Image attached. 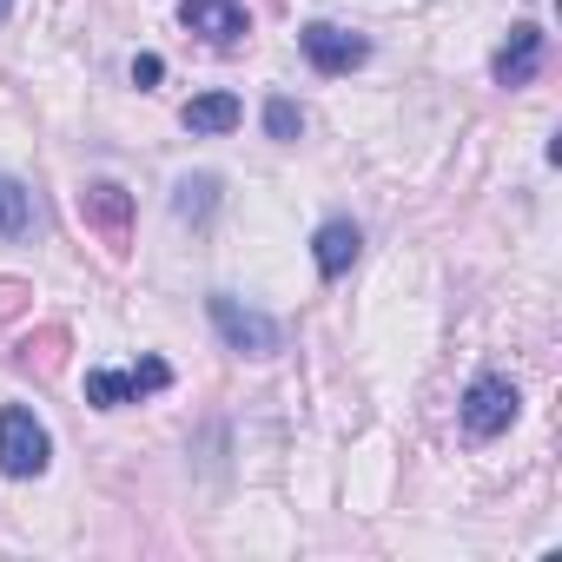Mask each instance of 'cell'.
Returning a JSON list of instances; mask_svg holds the SVG:
<instances>
[{
    "label": "cell",
    "mask_w": 562,
    "mask_h": 562,
    "mask_svg": "<svg viewBox=\"0 0 562 562\" xmlns=\"http://www.w3.org/2000/svg\"><path fill=\"white\" fill-rule=\"evenodd\" d=\"M54 463V437L27 404H0V470L8 476H41Z\"/></svg>",
    "instance_id": "6da1fadb"
},
{
    "label": "cell",
    "mask_w": 562,
    "mask_h": 562,
    "mask_svg": "<svg viewBox=\"0 0 562 562\" xmlns=\"http://www.w3.org/2000/svg\"><path fill=\"white\" fill-rule=\"evenodd\" d=\"M205 312H212L218 338H225V345H232L238 358H278V345H285V331H278V318H265V312L238 305L232 292H212V299H205Z\"/></svg>",
    "instance_id": "7a4b0ae2"
},
{
    "label": "cell",
    "mask_w": 562,
    "mask_h": 562,
    "mask_svg": "<svg viewBox=\"0 0 562 562\" xmlns=\"http://www.w3.org/2000/svg\"><path fill=\"white\" fill-rule=\"evenodd\" d=\"M516 411H522V397H516V384H509V378H496V371H483V378L463 391V404H457V417H463V430H470L476 443L503 437V430L516 424Z\"/></svg>",
    "instance_id": "3957f363"
},
{
    "label": "cell",
    "mask_w": 562,
    "mask_h": 562,
    "mask_svg": "<svg viewBox=\"0 0 562 562\" xmlns=\"http://www.w3.org/2000/svg\"><path fill=\"white\" fill-rule=\"evenodd\" d=\"M172 384V364L166 358H139L133 371H87V404L93 411H120V404H139L153 391Z\"/></svg>",
    "instance_id": "277c9868"
},
{
    "label": "cell",
    "mask_w": 562,
    "mask_h": 562,
    "mask_svg": "<svg viewBox=\"0 0 562 562\" xmlns=\"http://www.w3.org/2000/svg\"><path fill=\"white\" fill-rule=\"evenodd\" d=\"M299 47H305V60H312L325 80H338V74H351V67H364V60H371V41H364V34H351V27H331V21L299 27Z\"/></svg>",
    "instance_id": "5b68a950"
},
{
    "label": "cell",
    "mask_w": 562,
    "mask_h": 562,
    "mask_svg": "<svg viewBox=\"0 0 562 562\" xmlns=\"http://www.w3.org/2000/svg\"><path fill=\"white\" fill-rule=\"evenodd\" d=\"M80 218H87L113 251H126V238H133V192H126L120 179H93V186H80Z\"/></svg>",
    "instance_id": "8992f818"
},
{
    "label": "cell",
    "mask_w": 562,
    "mask_h": 562,
    "mask_svg": "<svg viewBox=\"0 0 562 562\" xmlns=\"http://www.w3.org/2000/svg\"><path fill=\"white\" fill-rule=\"evenodd\" d=\"M542 54H549V34L542 27H509V41L496 47V60H490V80L496 87H529L536 74H542Z\"/></svg>",
    "instance_id": "52a82bcc"
},
{
    "label": "cell",
    "mask_w": 562,
    "mask_h": 562,
    "mask_svg": "<svg viewBox=\"0 0 562 562\" xmlns=\"http://www.w3.org/2000/svg\"><path fill=\"white\" fill-rule=\"evenodd\" d=\"M179 21H186L199 41H212V47H238V41L251 34V21H245L238 0H179Z\"/></svg>",
    "instance_id": "ba28073f"
},
{
    "label": "cell",
    "mask_w": 562,
    "mask_h": 562,
    "mask_svg": "<svg viewBox=\"0 0 562 562\" xmlns=\"http://www.w3.org/2000/svg\"><path fill=\"white\" fill-rule=\"evenodd\" d=\"M358 251H364V232H358L351 218H325V225H318V238H312L318 278H345V271L358 265Z\"/></svg>",
    "instance_id": "9c48e42d"
},
{
    "label": "cell",
    "mask_w": 562,
    "mask_h": 562,
    "mask_svg": "<svg viewBox=\"0 0 562 562\" xmlns=\"http://www.w3.org/2000/svg\"><path fill=\"white\" fill-rule=\"evenodd\" d=\"M238 120H245L238 93H199V100H186V113H179L186 133H232Z\"/></svg>",
    "instance_id": "30bf717a"
},
{
    "label": "cell",
    "mask_w": 562,
    "mask_h": 562,
    "mask_svg": "<svg viewBox=\"0 0 562 562\" xmlns=\"http://www.w3.org/2000/svg\"><path fill=\"white\" fill-rule=\"evenodd\" d=\"M172 212H179L186 225H212V212H218V179H212V172H186V179L172 186Z\"/></svg>",
    "instance_id": "8fae6325"
},
{
    "label": "cell",
    "mask_w": 562,
    "mask_h": 562,
    "mask_svg": "<svg viewBox=\"0 0 562 562\" xmlns=\"http://www.w3.org/2000/svg\"><path fill=\"white\" fill-rule=\"evenodd\" d=\"M34 232V192L21 179H0V238H27Z\"/></svg>",
    "instance_id": "7c38bea8"
},
{
    "label": "cell",
    "mask_w": 562,
    "mask_h": 562,
    "mask_svg": "<svg viewBox=\"0 0 562 562\" xmlns=\"http://www.w3.org/2000/svg\"><path fill=\"white\" fill-rule=\"evenodd\" d=\"M265 133H271V139H299V133H305V113H299L292 100H265Z\"/></svg>",
    "instance_id": "4fadbf2b"
},
{
    "label": "cell",
    "mask_w": 562,
    "mask_h": 562,
    "mask_svg": "<svg viewBox=\"0 0 562 562\" xmlns=\"http://www.w3.org/2000/svg\"><path fill=\"white\" fill-rule=\"evenodd\" d=\"M159 74H166L159 54H139V60H133V87H159Z\"/></svg>",
    "instance_id": "5bb4252c"
},
{
    "label": "cell",
    "mask_w": 562,
    "mask_h": 562,
    "mask_svg": "<svg viewBox=\"0 0 562 562\" xmlns=\"http://www.w3.org/2000/svg\"><path fill=\"white\" fill-rule=\"evenodd\" d=\"M8 14H14V0H0V21H8Z\"/></svg>",
    "instance_id": "9a60e30c"
}]
</instances>
